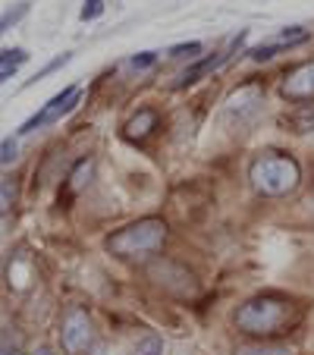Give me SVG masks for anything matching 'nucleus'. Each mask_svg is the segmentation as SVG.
Listing matches in <instances>:
<instances>
[{"instance_id": "f257e3e1", "label": "nucleus", "mask_w": 314, "mask_h": 355, "mask_svg": "<svg viewBox=\"0 0 314 355\" xmlns=\"http://www.w3.org/2000/svg\"><path fill=\"white\" fill-rule=\"evenodd\" d=\"M248 180L258 189L261 195H270V198H280V195H289L302 180V170L293 157L286 155H264L252 164L248 170Z\"/></svg>"}, {"instance_id": "f03ea898", "label": "nucleus", "mask_w": 314, "mask_h": 355, "mask_svg": "<svg viewBox=\"0 0 314 355\" xmlns=\"http://www.w3.org/2000/svg\"><path fill=\"white\" fill-rule=\"evenodd\" d=\"M167 239V223L157 220V217H145L139 223H129L126 230L114 233L107 239V252L120 258H135V255H151L164 245Z\"/></svg>"}, {"instance_id": "7ed1b4c3", "label": "nucleus", "mask_w": 314, "mask_h": 355, "mask_svg": "<svg viewBox=\"0 0 314 355\" xmlns=\"http://www.w3.org/2000/svg\"><path fill=\"white\" fill-rule=\"evenodd\" d=\"M283 318H286V305L280 299H252L239 309L236 327L245 330V334L261 336V334H274L283 324Z\"/></svg>"}, {"instance_id": "20e7f679", "label": "nucleus", "mask_w": 314, "mask_h": 355, "mask_svg": "<svg viewBox=\"0 0 314 355\" xmlns=\"http://www.w3.org/2000/svg\"><path fill=\"white\" fill-rule=\"evenodd\" d=\"M79 85H69V88H63L57 98H51L44 104V107L38 110V114L32 116V120H26L19 126V135H26V132H35V129H41V126H47V123H57L63 114H69V110L76 107V101H79Z\"/></svg>"}, {"instance_id": "39448f33", "label": "nucleus", "mask_w": 314, "mask_h": 355, "mask_svg": "<svg viewBox=\"0 0 314 355\" xmlns=\"http://www.w3.org/2000/svg\"><path fill=\"white\" fill-rule=\"evenodd\" d=\"M91 321L82 309H69L67 318H63V330H60V340H63V349L69 355H79L82 349L91 343Z\"/></svg>"}, {"instance_id": "423d86ee", "label": "nucleus", "mask_w": 314, "mask_h": 355, "mask_svg": "<svg viewBox=\"0 0 314 355\" xmlns=\"http://www.w3.org/2000/svg\"><path fill=\"white\" fill-rule=\"evenodd\" d=\"M248 38V32H239V35H233L229 38V47L223 51V54H211V57H204V60H198L195 67H189L186 73L180 76V82H176V88H186V85H192V82H198L201 76H207V73H214V69H220L223 63L233 57V51H239L242 47V41Z\"/></svg>"}, {"instance_id": "0eeeda50", "label": "nucleus", "mask_w": 314, "mask_h": 355, "mask_svg": "<svg viewBox=\"0 0 314 355\" xmlns=\"http://www.w3.org/2000/svg\"><path fill=\"white\" fill-rule=\"evenodd\" d=\"M311 35H308V28H302V26H293V28H283L280 35H274L270 41H264V44H258L254 51H248V57L252 60H270V57H277L280 51H286V47H295V44H302V41H308Z\"/></svg>"}, {"instance_id": "6e6552de", "label": "nucleus", "mask_w": 314, "mask_h": 355, "mask_svg": "<svg viewBox=\"0 0 314 355\" xmlns=\"http://www.w3.org/2000/svg\"><path fill=\"white\" fill-rule=\"evenodd\" d=\"M283 92H286L289 98H314V60L293 69V73L286 76V82H283Z\"/></svg>"}, {"instance_id": "1a4fd4ad", "label": "nucleus", "mask_w": 314, "mask_h": 355, "mask_svg": "<svg viewBox=\"0 0 314 355\" xmlns=\"http://www.w3.org/2000/svg\"><path fill=\"white\" fill-rule=\"evenodd\" d=\"M154 123H157V114H154V110H139V114L126 123V139H132V141L145 139V135L154 129Z\"/></svg>"}, {"instance_id": "9d476101", "label": "nucleus", "mask_w": 314, "mask_h": 355, "mask_svg": "<svg viewBox=\"0 0 314 355\" xmlns=\"http://www.w3.org/2000/svg\"><path fill=\"white\" fill-rule=\"evenodd\" d=\"M26 60H28V54L22 51V47H13V51H0V85H3V82H7L10 76H13Z\"/></svg>"}, {"instance_id": "9b49d317", "label": "nucleus", "mask_w": 314, "mask_h": 355, "mask_svg": "<svg viewBox=\"0 0 314 355\" xmlns=\"http://www.w3.org/2000/svg\"><path fill=\"white\" fill-rule=\"evenodd\" d=\"M26 13H28V3H26V0H19V3H13V7L3 10V13H0V35L7 32V28H13Z\"/></svg>"}, {"instance_id": "f8f14e48", "label": "nucleus", "mask_w": 314, "mask_h": 355, "mask_svg": "<svg viewBox=\"0 0 314 355\" xmlns=\"http://www.w3.org/2000/svg\"><path fill=\"white\" fill-rule=\"evenodd\" d=\"M167 349H164V340L161 336H154V334H148V336H141L139 343H135V352L132 355H164Z\"/></svg>"}, {"instance_id": "ddd939ff", "label": "nucleus", "mask_w": 314, "mask_h": 355, "mask_svg": "<svg viewBox=\"0 0 314 355\" xmlns=\"http://www.w3.org/2000/svg\"><path fill=\"white\" fill-rule=\"evenodd\" d=\"M16 195H19V189H16V182H13V180H0V214L13 211Z\"/></svg>"}, {"instance_id": "4468645a", "label": "nucleus", "mask_w": 314, "mask_h": 355, "mask_svg": "<svg viewBox=\"0 0 314 355\" xmlns=\"http://www.w3.org/2000/svg\"><path fill=\"white\" fill-rule=\"evenodd\" d=\"M236 355H293L286 346H242Z\"/></svg>"}, {"instance_id": "2eb2a0df", "label": "nucleus", "mask_w": 314, "mask_h": 355, "mask_svg": "<svg viewBox=\"0 0 314 355\" xmlns=\"http://www.w3.org/2000/svg\"><path fill=\"white\" fill-rule=\"evenodd\" d=\"M104 13V0H85V7H82V22H91V19H98V16Z\"/></svg>"}, {"instance_id": "dca6fc26", "label": "nucleus", "mask_w": 314, "mask_h": 355, "mask_svg": "<svg viewBox=\"0 0 314 355\" xmlns=\"http://www.w3.org/2000/svg\"><path fill=\"white\" fill-rule=\"evenodd\" d=\"M198 54H201L198 41H192V44H176L173 51H170V57H198Z\"/></svg>"}, {"instance_id": "f3484780", "label": "nucleus", "mask_w": 314, "mask_h": 355, "mask_svg": "<svg viewBox=\"0 0 314 355\" xmlns=\"http://www.w3.org/2000/svg\"><path fill=\"white\" fill-rule=\"evenodd\" d=\"M85 176H91V161H82L73 173V189H82L85 186Z\"/></svg>"}, {"instance_id": "a211bd4d", "label": "nucleus", "mask_w": 314, "mask_h": 355, "mask_svg": "<svg viewBox=\"0 0 314 355\" xmlns=\"http://www.w3.org/2000/svg\"><path fill=\"white\" fill-rule=\"evenodd\" d=\"M63 63H69V54H60V57H57V60H51L44 69H38V73H35V79H44V76H51V73H54V69H60ZM35 79H32V82H35Z\"/></svg>"}, {"instance_id": "6ab92c4d", "label": "nucleus", "mask_w": 314, "mask_h": 355, "mask_svg": "<svg viewBox=\"0 0 314 355\" xmlns=\"http://www.w3.org/2000/svg\"><path fill=\"white\" fill-rule=\"evenodd\" d=\"M154 60H157V54H154V51H145V54H135L132 60H129V67H132V69H145V67H151Z\"/></svg>"}, {"instance_id": "aec40b11", "label": "nucleus", "mask_w": 314, "mask_h": 355, "mask_svg": "<svg viewBox=\"0 0 314 355\" xmlns=\"http://www.w3.org/2000/svg\"><path fill=\"white\" fill-rule=\"evenodd\" d=\"M10 161H16V141L13 139H7L0 145V164H10Z\"/></svg>"}, {"instance_id": "412c9836", "label": "nucleus", "mask_w": 314, "mask_h": 355, "mask_svg": "<svg viewBox=\"0 0 314 355\" xmlns=\"http://www.w3.org/2000/svg\"><path fill=\"white\" fill-rule=\"evenodd\" d=\"M35 355H54V352H51V349H38V352H35Z\"/></svg>"}, {"instance_id": "4be33fe9", "label": "nucleus", "mask_w": 314, "mask_h": 355, "mask_svg": "<svg viewBox=\"0 0 314 355\" xmlns=\"http://www.w3.org/2000/svg\"><path fill=\"white\" fill-rule=\"evenodd\" d=\"M311 208H314V195H311Z\"/></svg>"}]
</instances>
